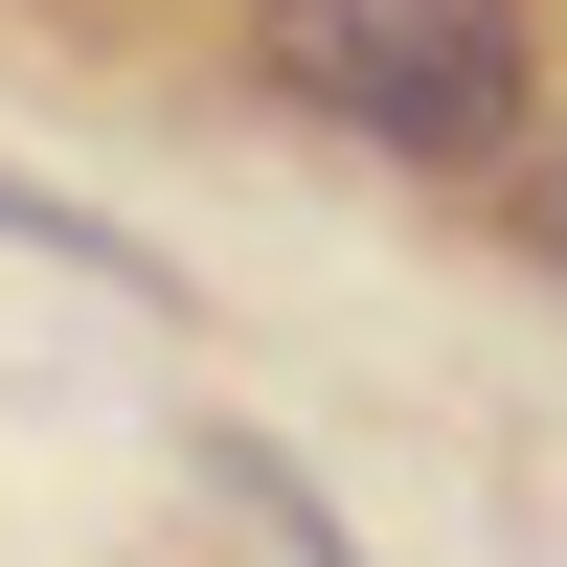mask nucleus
<instances>
[{
    "mask_svg": "<svg viewBox=\"0 0 567 567\" xmlns=\"http://www.w3.org/2000/svg\"><path fill=\"white\" fill-rule=\"evenodd\" d=\"M227 45L296 136H341L386 182H523L545 136V0H250Z\"/></svg>",
    "mask_w": 567,
    "mask_h": 567,
    "instance_id": "f257e3e1",
    "label": "nucleus"
},
{
    "mask_svg": "<svg viewBox=\"0 0 567 567\" xmlns=\"http://www.w3.org/2000/svg\"><path fill=\"white\" fill-rule=\"evenodd\" d=\"M182 477H205V499H227V523H250L272 567H363V545H341V523H318V499H296V477H272V454H250V432H205V454H182Z\"/></svg>",
    "mask_w": 567,
    "mask_h": 567,
    "instance_id": "f03ea898",
    "label": "nucleus"
},
{
    "mask_svg": "<svg viewBox=\"0 0 567 567\" xmlns=\"http://www.w3.org/2000/svg\"><path fill=\"white\" fill-rule=\"evenodd\" d=\"M523 272H567V136H523Z\"/></svg>",
    "mask_w": 567,
    "mask_h": 567,
    "instance_id": "7ed1b4c3",
    "label": "nucleus"
}]
</instances>
